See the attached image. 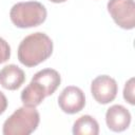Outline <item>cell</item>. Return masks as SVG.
<instances>
[{"label":"cell","instance_id":"6da1fadb","mask_svg":"<svg viewBox=\"0 0 135 135\" xmlns=\"http://www.w3.org/2000/svg\"><path fill=\"white\" fill-rule=\"evenodd\" d=\"M53 53L52 39L42 32L26 36L20 42L17 51L18 60L27 68H33L45 61Z\"/></svg>","mask_w":135,"mask_h":135},{"label":"cell","instance_id":"7a4b0ae2","mask_svg":"<svg viewBox=\"0 0 135 135\" xmlns=\"http://www.w3.org/2000/svg\"><path fill=\"white\" fill-rule=\"evenodd\" d=\"M46 8L38 1L18 2L13 5L9 18L13 24L19 28H30L42 24L46 19Z\"/></svg>","mask_w":135,"mask_h":135},{"label":"cell","instance_id":"3957f363","mask_svg":"<svg viewBox=\"0 0 135 135\" xmlns=\"http://www.w3.org/2000/svg\"><path fill=\"white\" fill-rule=\"evenodd\" d=\"M39 112L34 107L23 105L17 109L3 123L4 135H30L38 127Z\"/></svg>","mask_w":135,"mask_h":135},{"label":"cell","instance_id":"277c9868","mask_svg":"<svg viewBox=\"0 0 135 135\" xmlns=\"http://www.w3.org/2000/svg\"><path fill=\"white\" fill-rule=\"evenodd\" d=\"M108 12L114 22L123 30L135 27V3L134 0H110Z\"/></svg>","mask_w":135,"mask_h":135},{"label":"cell","instance_id":"5b68a950","mask_svg":"<svg viewBox=\"0 0 135 135\" xmlns=\"http://www.w3.org/2000/svg\"><path fill=\"white\" fill-rule=\"evenodd\" d=\"M118 85L114 78L108 75L97 76L91 83V93L94 99L100 104L112 102L117 95Z\"/></svg>","mask_w":135,"mask_h":135},{"label":"cell","instance_id":"8992f818","mask_svg":"<svg viewBox=\"0 0 135 135\" xmlns=\"http://www.w3.org/2000/svg\"><path fill=\"white\" fill-rule=\"evenodd\" d=\"M58 105L66 114H76L85 105L84 93L78 86L69 85L58 96Z\"/></svg>","mask_w":135,"mask_h":135},{"label":"cell","instance_id":"52a82bcc","mask_svg":"<svg viewBox=\"0 0 135 135\" xmlns=\"http://www.w3.org/2000/svg\"><path fill=\"white\" fill-rule=\"evenodd\" d=\"M105 122L111 131L122 132L127 130L131 123V114L123 105L114 104L107 110Z\"/></svg>","mask_w":135,"mask_h":135},{"label":"cell","instance_id":"ba28073f","mask_svg":"<svg viewBox=\"0 0 135 135\" xmlns=\"http://www.w3.org/2000/svg\"><path fill=\"white\" fill-rule=\"evenodd\" d=\"M24 80L23 70L16 64H8L0 70V84L5 90L15 91L23 84Z\"/></svg>","mask_w":135,"mask_h":135},{"label":"cell","instance_id":"9c48e42d","mask_svg":"<svg viewBox=\"0 0 135 135\" xmlns=\"http://www.w3.org/2000/svg\"><path fill=\"white\" fill-rule=\"evenodd\" d=\"M32 80L38 82L42 85L44 89L46 96H50L55 93V91L58 89L61 82V77L59 73L54 69H43L39 72H37Z\"/></svg>","mask_w":135,"mask_h":135},{"label":"cell","instance_id":"30bf717a","mask_svg":"<svg viewBox=\"0 0 135 135\" xmlns=\"http://www.w3.org/2000/svg\"><path fill=\"white\" fill-rule=\"evenodd\" d=\"M46 97V93L41 84L31 80V82L22 90L20 98L24 105L36 108Z\"/></svg>","mask_w":135,"mask_h":135},{"label":"cell","instance_id":"8fae6325","mask_svg":"<svg viewBox=\"0 0 135 135\" xmlns=\"http://www.w3.org/2000/svg\"><path fill=\"white\" fill-rule=\"evenodd\" d=\"M74 135H98L99 124L95 118L90 115H82L75 120L73 124Z\"/></svg>","mask_w":135,"mask_h":135},{"label":"cell","instance_id":"7c38bea8","mask_svg":"<svg viewBox=\"0 0 135 135\" xmlns=\"http://www.w3.org/2000/svg\"><path fill=\"white\" fill-rule=\"evenodd\" d=\"M123 98L130 104H135V97H134V78H130L123 88Z\"/></svg>","mask_w":135,"mask_h":135},{"label":"cell","instance_id":"4fadbf2b","mask_svg":"<svg viewBox=\"0 0 135 135\" xmlns=\"http://www.w3.org/2000/svg\"><path fill=\"white\" fill-rule=\"evenodd\" d=\"M11 57V47L8 43L0 37V64L7 61Z\"/></svg>","mask_w":135,"mask_h":135},{"label":"cell","instance_id":"5bb4252c","mask_svg":"<svg viewBox=\"0 0 135 135\" xmlns=\"http://www.w3.org/2000/svg\"><path fill=\"white\" fill-rule=\"evenodd\" d=\"M6 108H7V99L5 95L0 91V115L5 112Z\"/></svg>","mask_w":135,"mask_h":135},{"label":"cell","instance_id":"9a60e30c","mask_svg":"<svg viewBox=\"0 0 135 135\" xmlns=\"http://www.w3.org/2000/svg\"><path fill=\"white\" fill-rule=\"evenodd\" d=\"M49 1H51V2H53V3H63V2H65L66 0H49Z\"/></svg>","mask_w":135,"mask_h":135}]
</instances>
